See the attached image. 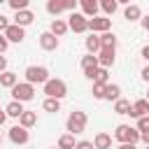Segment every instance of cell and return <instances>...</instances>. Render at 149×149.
I'll return each instance as SVG.
<instances>
[{"label":"cell","instance_id":"2","mask_svg":"<svg viewBox=\"0 0 149 149\" xmlns=\"http://www.w3.org/2000/svg\"><path fill=\"white\" fill-rule=\"evenodd\" d=\"M114 140L119 144H137L140 142V130L128 126V123H119L114 128Z\"/></svg>","mask_w":149,"mask_h":149},{"label":"cell","instance_id":"38","mask_svg":"<svg viewBox=\"0 0 149 149\" xmlns=\"http://www.w3.org/2000/svg\"><path fill=\"white\" fill-rule=\"evenodd\" d=\"M140 140H142V142H144V144L149 147V130H144V133H140Z\"/></svg>","mask_w":149,"mask_h":149},{"label":"cell","instance_id":"23","mask_svg":"<svg viewBox=\"0 0 149 149\" xmlns=\"http://www.w3.org/2000/svg\"><path fill=\"white\" fill-rule=\"evenodd\" d=\"M5 114H7V116H12V119H19V116L23 114V102H19V100H12V102L5 107Z\"/></svg>","mask_w":149,"mask_h":149},{"label":"cell","instance_id":"4","mask_svg":"<svg viewBox=\"0 0 149 149\" xmlns=\"http://www.w3.org/2000/svg\"><path fill=\"white\" fill-rule=\"evenodd\" d=\"M9 91H12V100H19V102H28L35 98V86L28 81H16Z\"/></svg>","mask_w":149,"mask_h":149},{"label":"cell","instance_id":"3","mask_svg":"<svg viewBox=\"0 0 149 149\" xmlns=\"http://www.w3.org/2000/svg\"><path fill=\"white\" fill-rule=\"evenodd\" d=\"M42 91H44V95L47 98H56V100H63L65 95H68V84L63 81V79H47L44 84H42Z\"/></svg>","mask_w":149,"mask_h":149},{"label":"cell","instance_id":"12","mask_svg":"<svg viewBox=\"0 0 149 149\" xmlns=\"http://www.w3.org/2000/svg\"><path fill=\"white\" fill-rule=\"evenodd\" d=\"M58 44H61V42H58V37H56V35H51L49 30H44V33L40 35V47H42L44 51H56V49H58Z\"/></svg>","mask_w":149,"mask_h":149},{"label":"cell","instance_id":"49","mask_svg":"<svg viewBox=\"0 0 149 149\" xmlns=\"http://www.w3.org/2000/svg\"><path fill=\"white\" fill-rule=\"evenodd\" d=\"M147 100H149V95H147Z\"/></svg>","mask_w":149,"mask_h":149},{"label":"cell","instance_id":"44","mask_svg":"<svg viewBox=\"0 0 149 149\" xmlns=\"http://www.w3.org/2000/svg\"><path fill=\"white\" fill-rule=\"evenodd\" d=\"M116 5H130V0H116Z\"/></svg>","mask_w":149,"mask_h":149},{"label":"cell","instance_id":"30","mask_svg":"<svg viewBox=\"0 0 149 149\" xmlns=\"http://www.w3.org/2000/svg\"><path fill=\"white\" fill-rule=\"evenodd\" d=\"M93 81H98V84H109V72H107V68H98Z\"/></svg>","mask_w":149,"mask_h":149},{"label":"cell","instance_id":"26","mask_svg":"<svg viewBox=\"0 0 149 149\" xmlns=\"http://www.w3.org/2000/svg\"><path fill=\"white\" fill-rule=\"evenodd\" d=\"M130 107H133V102H130V100H126V98L114 100V112H116V114H121V116L130 114Z\"/></svg>","mask_w":149,"mask_h":149},{"label":"cell","instance_id":"9","mask_svg":"<svg viewBox=\"0 0 149 149\" xmlns=\"http://www.w3.org/2000/svg\"><path fill=\"white\" fill-rule=\"evenodd\" d=\"M98 68H100V65H98V56H95V54H86V56L81 58V70H84V77H86V79L93 81Z\"/></svg>","mask_w":149,"mask_h":149},{"label":"cell","instance_id":"15","mask_svg":"<svg viewBox=\"0 0 149 149\" xmlns=\"http://www.w3.org/2000/svg\"><path fill=\"white\" fill-rule=\"evenodd\" d=\"M79 2V7H81V14L86 16V19H93V16H98V0H77Z\"/></svg>","mask_w":149,"mask_h":149},{"label":"cell","instance_id":"36","mask_svg":"<svg viewBox=\"0 0 149 149\" xmlns=\"http://www.w3.org/2000/svg\"><path fill=\"white\" fill-rule=\"evenodd\" d=\"M7 47H9V42H7V40H5V35L0 33V54H5V51H7Z\"/></svg>","mask_w":149,"mask_h":149},{"label":"cell","instance_id":"18","mask_svg":"<svg viewBox=\"0 0 149 149\" xmlns=\"http://www.w3.org/2000/svg\"><path fill=\"white\" fill-rule=\"evenodd\" d=\"M68 30H70V28H68V21H65V19H54L51 26H49V33L56 35V37H63Z\"/></svg>","mask_w":149,"mask_h":149},{"label":"cell","instance_id":"42","mask_svg":"<svg viewBox=\"0 0 149 149\" xmlns=\"http://www.w3.org/2000/svg\"><path fill=\"white\" fill-rule=\"evenodd\" d=\"M116 149H137V144H119Z\"/></svg>","mask_w":149,"mask_h":149},{"label":"cell","instance_id":"16","mask_svg":"<svg viewBox=\"0 0 149 149\" xmlns=\"http://www.w3.org/2000/svg\"><path fill=\"white\" fill-rule=\"evenodd\" d=\"M33 21H35V14H33L30 9H21V12H14V23H16V26L26 28V26H30Z\"/></svg>","mask_w":149,"mask_h":149},{"label":"cell","instance_id":"13","mask_svg":"<svg viewBox=\"0 0 149 149\" xmlns=\"http://www.w3.org/2000/svg\"><path fill=\"white\" fill-rule=\"evenodd\" d=\"M130 116H135V119H140V116H149V100H147V98L135 100L133 107H130Z\"/></svg>","mask_w":149,"mask_h":149},{"label":"cell","instance_id":"20","mask_svg":"<svg viewBox=\"0 0 149 149\" xmlns=\"http://www.w3.org/2000/svg\"><path fill=\"white\" fill-rule=\"evenodd\" d=\"M93 147L95 149H112V135L109 133H95Z\"/></svg>","mask_w":149,"mask_h":149},{"label":"cell","instance_id":"37","mask_svg":"<svg viewBox=\"0 0 149 149\" xmlns=\"http://www.w3.org/2000/svg\"><path fill=\"white\" fill-rule=\"evenodd\" d=\"M140 77H142V79H144V81L149 84V63H147V65L142 68V72H140Z\"/></svg>","mask_w":149,"mask_h":149},{"label":"cell","instance_id":"24","mask_svg":"<svg viewBox=\"0 0 149 149\" xmlns=\"http://www.w3.org/2000/svg\"><path fill=\"white\" fill-rule=\"evenodd\" d=\"M84 44H86V51H88V54H98V51H100V37H98L95 33H91V35L84 40Z\"/></svg>","mask_w":149,"mask_h":149},{"label":"cell","instance_id":"14","mask_svg":"<svg viewBox=\"0 0 149 149\" xmlns=\"http://www.w3.org/2000/svg\"><path fill=\"white\" fill-rule=\"evenodd\" d=\"M114 51H116V49H100V51L95 54V56H98V65L109 70V68L114 65Z\"/></svg>","mask_w":149,"mask_h":149},{"label":"cell","instance_id":"40","mask_svg":"<svg viewBox=\"0 0 149 149\" xmlns=\"http://www.w3.org/2000/svg\"><path fill=\"white\" fill-rule=\"evenodd\" d=\"M140 23H142V28L149 33V16H142V19H140Z\"/></svg>","mask_w":149,"mask_h":149},{"label":"cell","instance_id":"31","mask_svg":"<svg viewBox=\"0 0 149 149\" xmlns=\"http://www.w3.org/2000/svg\"><path fill=\"white\" fill-rule=\"evenodd\" d=\"M105 86H107V84H98V81H93V91H91V93H93L95 100H105Z\"/></svg>","mask_w":149,"mask_h":149},{"label":"cell","instance_id":"33","mask_svg":"<svg viewBox=\"0 0 149 149\" xmlns=\"http://www.w3.org/2000/svg\"><path fill=\"white\" fill-rule=\"evenodd\" d=\"M140 133H144V130H149V116H140L137 119V126H135Z\"/></svg>","mask_w":149,"mask_h":149},{"label":"cell","instance_id":"34","mask_svg":"<svg viewBox=\"0 0 149 149\" xmlns=\"http://www.w3.org/2000/svg\"><path fill=\"white\" fill-rule=\"evenodd\" d=\"M74 149H95V147H93V142H88V140H79V142L74 144Z\"/></svg>","mask_w":149,"mask_h":149},{"label":"cell","instance_id":"5","mask_svg":"<svg viewBox=\"0 0 149 149\" xmlns=\"http://www.w3.org/2000/svg\"><path fill=\"white\" fill-rule=\"evenodd\" d=\"M23 74H26V81L33 84V86H35V84H44V81L49 79V70H47L44 65H28Z\"/></svg>","mask_w":149,"mask_h":149},{"label":"cell","instance_id":"25","mask_svg":"<svg viewBox=\"0 0 149 149\" xmlns=\"http://www.w3.org/2000/svg\"><path fill=\"white\" fill-rule=\"evenodd\" d=\"M119 98H121V86H119V84H107V86H105V100L114 102V100H119Z\"/></svg>","mask_w":149,"mask_h":149},{"label":"cell","instance_id":"35","mask_svg":"<svg viewBox=\"0 0 149 149\" xmlns=\"http://www.w3.org/2000/svg\"><path fill=\"white\" fill-rule=\"evenodd\" d=\"M7 26H9L7 16H5V14H0V33H5V30H7Z\"/></svg>","mask_w":149,"mask_h":149},{"label":"cell","instance_id":"29","mask_svg":"<svg viewBox=\"0 0 149 149\" xmlns=\"http://www.w3.org/2000/svg\"><path fill=\"white\" fill-rule=\"evenodd\" d=\"M42 109L44 112H61V100H56V98H44V102H42Z\"/></svg>","mask_w":149,"mask_h":149},{"label":"cell","instance_id":"22","mask_svg":"<svg viewBox=\"0 0 149 149\" xmlns=\"http://www.w3.org/2000/svg\"><path fill=\"white\" fill-rule=\"evenodd\" d=\"M16 81H19V74H16V72H9V70L0 72V86H2V88H12Z\"/></svg>","mask_w":149,"mask_h":149},{"label":"cell","instance_id":"43","mask_svg":"<svg viewBox=\"0 0 149 149\" xmlns=\"http://www.w3.org/2000/svg\"><path fill=\"white\" fill-rule=\"evenodd\" d=\"M7 121V114H5V109H0V126Z\"/></svg>","mask_w":149,"mask_h":149},{"label":"cell","instance_id":"28","mask_svg":"<svg viewBox=\"0 0 149 149\" xmlns=\"http://www.w3.org/2000/svg\"><path fill=\"white\" fill-rule=\"evenodd\" d=\"M98 7L105 12V16H112L119 5H116V0H98Z\"/></svg>","mask_w":149,"mask_h":149},{"label":"cell","instance_id":"10","mask_svg":"<svg viewBox=\"0 0 149 149\" xmlns=\"http://www.w3.org/2000/svg\"><path fill=\"white\" fill-rule=\"evenodd\" d=\"M112 28V19L109 16H93L88 19V30L91 33H107Z\"/></svg>","mask_w":149,"mask_h":149},{"label":"cell","instance_id":"45","mask_svg":"<svg viewBox=\"0 0 149 149\" xmlns=\"http://www.w3.org/2000/svg\"><path fill=\"white\" fill-rule=\"evenodd\" d=\"M0 144H2V135H0Z\"/></svg>","mask_w":149,"mask_h":149},{"label":"cell","instance_id":"1","mask_svg":"<svg viewBox=\"0 0 149 149\" xmlns=\"http://www.w3.org/2000/svg\"><path fill=\"white\" fill-rule=\"evenodd\" d=\"M86 123H88L86 112L74 109V112H70V116H68V121H65V130H68L70 135H81V133L86 130Z\"/></svg>","mask_w":149,"mask_h":149},{"label":"cell","instance_id":"21","mask_svg":"<svg viewBox=\"0 0 149 149\" xmlns=\"http://www.w3.org/2000/svg\"><path fill=\"white\" fill-rule=\"evenodd\" d=\"M35 123H37V114L30 112V109H23V114L19 116V126H23V128H33Z\"/></svg>","mask_w":149,"mask_h":149},{"label":"cell","instance_id":"17","mask_svg":"<svg viewBox=\"0 0 149 149\" xmlns=\"http://www.w3.org/2000/svg\"><path fill=\"white\" fill-rule=\"evenodd\" d=\"M123 19H126V21H130V23L140 21V19H142V9H140V5H135V2L126 5V9H123Z\"/></svg>","mask_w":149,"mask_h":149},{"label":"cell","instance_id":"6","mask_svg":"<svg viewBox=\"0 0 149 149\" xmlns=\"http://www.w3.org/2000/svg\"><path fill=\"white\" fill-rule=\"evenodd\" d=\"M77 5H79L77 0H47V12L51 16H58L63 12H72Z\"/></svg>","mask_w":149,"mask_h":149},{"label":"cell","instance_id":"19","mask_svg":"<svg viewBox=\"0 0 149 149\" xmlns=\"http://www.w3.org/2000/svg\"><path fill=\"white\" fill-rule=\"evenodd\" d=\"M100 37V49H116V35L112 33V30H107V33H100L98 35Z\"/></svg>","mask_w":149,"mask_h":149},{"label":"cell","instance_id":"7","mask_svg":"<svg viewBox=\"0 0 149 149\" xmlns=\"http://www.w3.org/2000/svg\"><path fill=\"white\" fill-rule=\"evenodd\" d=\"M68 28L72 33H86L88 30V19L81 14V12H72L68 16Z\"/></svg>","mask_w":149,"mask_h":149},{"label":"cell","instance_id":"32","mask_svg":"<svg viewBox=\"0 0 149 149\" xmlns=\"http://www.w3.org/2000/svg\"><path fill=\"white\" fill-rule=\"evenodd\" d=\"M7 5H9L14 12H21V9H28L30 0H7Z\"/></svg>","mask_w":149,"mask_h":149},{"label":"cell","instance_id":"47","mask_svg":"<svg viewBox=\"0 0 149 149\" xmlns=\"http://www.w3.org/2000/svg\"><path fill=\"white\" fill-rule=\"evenodd\" d=\"M0 2H7V0H0Z\"/></svg>","mask_w":149,"mask_h":149},{"label":"cell","instance_id":"11","mask_svg":"<svg viewBox=\"0 0 149 149\" xmlns=\"http://www.w3.org/2000/svg\"><path fill=\"white\" fill-rule=\"evenodd\" d=\"M2 35H5V40H7V42L21 44V42H23V37H26V30H23L21 26H16V23H9V26H7V30H5Z\"/></svg>","mask_w":149,"mask_h":149},{"label":"cell","instance_id":"46","mask_svg":"<svg viewBox=\"0 0 149 149\" xmlns=\"http://www.w3.org/2000/svg\"><path fill=\"white\" fill-rule=\"evenodd\" d=\"M51 149H58V147H51Z\"/></svg>","mask_w":149,"mask_h":149},{"label":"cell","instance_id":"41","mask_svg":"<svg viewBox=\"0 0 149 149\" xmlns=\"http://www.w3.org/2000/svg\"><path fill=\"white\" fill-rule=\"evenodd\" d=\"M142 56H144V61L149 63V44H147V47H142Z\"/></svg>","mask_w":149,"mask_h":149},{"label":"cell","instance_id":"48","mask_svg":"<svg viewBox=\"0 0 149 149\" xmlns=\"http://www.w3.org/2000/svg\"><path fill=\"white\" fill-rule=\"evenodd\" d=\"M144 149H149V147H144Z\"/></svg>","mask_w":149,"mask_h":149},{"label":"cell","instance_id":"8","mask_svg":"<svg viewBox=\"0 0 149 149\" xmlns=\"http://www.w3.org/2000/svg\"><path fill=\"white\" fill-rule=\"evenodd\" d=\"M7 137H9V142L12 144H28V140H30V133H28V128H23V126H12L9 130H7Z\"/></svg>","mask_w":149,"mask_h":149},{"label":"cell","instance_id":"27","mask_svg":"<svg viewBox=\"0 0 149 149\" xmlns=\"http://www.w3.org/2000/svg\"><path fill=\"white\" fill-rule=\"evenodd\" d=\"M74 144H77V140H74V135H70V133H63V135L58 137V149H74Z\"/></svg>","mask_w":149,"mask_h":149},{"label":"cell","instance_id":"39","mask_svg":"<svg viewBox=\"0 0 149 149\" xmlns=\"http://www.w3.org/2000/svg\"><path fill=\"white\" fill-rule=\"evenodd\" d=\"M5 70H7V58L0 54V72H5Z\"/></svg>","mask_w":149,"mask_h":149}]
</instances>
